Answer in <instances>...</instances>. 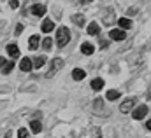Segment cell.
Wrapping results in <instances>:
<instances>
[{"label":"cell","mask_w":151,"mask_h":138,"mask_svg":"<svg viewBox=\"0 0 151 138\" xmlns=\"http://www.w3.org/2000/svg\"><path fill=\"white\" fill-rule=\"evenodd\" d=\"M81 53H83V54H93V46L88 44V42H84V44L81 46Z\"/></svg>","instance_id":"obj_13"},{"label":"cell","mask_w":151,"mask_h":138,"mask_svg":"<svg viewBox=\"0 0 151 138\" xmlns=\"http://www.w3.org/2000/svg\"><path fill=\"white\" fill-rule=\"evenodd\" d=\"M134 103H135V100L134 98H128V100H125L123 103H121V107H119V110L123 112V114H128L132 108H134Z\"/></svg>","instance_id":"obj_4"},{"label":"cell","mask_w":151,"mask_h":138,"mask_svg":"<svg viewBox=\"0 0 151 138\" xmlns=\"http://www.w3.org/2000/svg\"><path fill=\"white\" fill-rule=\"evenodd\" d=\"M53 28H55V23H53L51 19H44V23H42V32H44V33H49Z\"/></svg>","instance_id":"obj_8"},{"label":"cell","mask_w":151,"mask_h":138,"mask_svg":"<svg viewBox=\"0 0 151 138\" xmlns=\"http://www.w3.org/2000/svg\"><path fill=\"white\" fill-rule=\"evenodd\" d=\"M18 137H19V138H27V137H28V129H25V128L18 129Z\"/></svg>","instance_id":"obj_23"},{"label":"cell","mask_w":151,"mask_h":138,"mask_svg":"<svg viewBox=\"0 0 151 138\" xmlns=\"http://www.w3.org/2000/svg\"><path fill=\"white\" fill-rule=\"evenodd\" d=\"M91 87H93V91H100V89L104 87V80H102V79H95V80L91 82Z\"/></svg>","instance_id":"obj_15"},{"label":"cell","mask_w":151,"mask_h":138,"mask_svg":"<svg viewBox=\"0 0 151 138\" xmlns=\"http://www.w3.org/2000/svg\"><path fill=\"white\" fill-rule=\"evenodd\" d=\"M118 25H119L121 28H132V21H130V19H127V18L118 19Z\"/></svg>","instance_id":"obj_16"},{"label":"cell","mask_w":151,"mask_h":138,"mask_svg":"<svg viewBox=\"0 0 151 138\" xmlns=\"http://www.w3.org/2000/svg\"><path fill=\"white\" fill-rule=\"evenodd\" d=\"M19 68L23 70V72H30V70H32V61H30V58H23L21 63H19Z\"/></svg>","instance_id":"obj_7"},{"label":"cell","mask_w":151,"mask_h":138,"mask_svg":"<svg viewBox=\"0 0 151 138\" xmlns=\"http://www.w3.org/2000/svg\"><path fill=\"white\" fill-rule=\"evenodd\" d=\"M4 138H11V131H9V133H5V137Z\"/></svg>","instance_id":"obj_31"},{"label":"cell","mask_w":151,"mask_h":138,"mask_svg":"<svg viewBox=\"0 0 151 138\" xmlns=\"http://www.w3.org/2000/svg\"><path fill=\"white\" fill-rule=\"evenodd\" d=\"M44 61H46V58H44V56H39V58H35V61H34L35 68H40V67L44 65Z\"/></svg>","instance_id":"obj_22"},{"label":"cell","mask_w":151,"mask_h":138,"mask_svg":"<svg viewBox=\"0 0 151 138\" xmlns=\"http://www.w3.org/2000/svg\"><path fill=\"white\" fill-rule=\"evenodd\" d=\"M39 40H40V38H39V35H32V37H30V40H28V47H30L32 51L39 47Z\"/></svg>","instance_id":"obj_11"},{"label":"cell","mask_w":151,"mask_h":138,"mask_svg":"<svg viewBox=\"0 0 151 138\" xmlns=\"http://www.w3.org/2000/svg\"><path fill=\"white\" fill-rule=\"evenodd\" d=\"M7 53H9L12 58H18V56H19V49H18L16 44H9V46H7Z\"/></svg>","instance_id":"obj_9"},{"label":"cell","mask_w":151,"mask_h":138,"mask_svg":"<svg viewBox=\"0 0 151 138\" xmlns=\"http://www.w3.org/2000/svg\"><path fill=\"white\" fill-rule=\"evenodd\" d=\"M95 138H100V131L99 129H95Z\"/></svg>","instance_id":"obj_28"},{"label":"cell","mask_w":151,"mask_h":138,"mask_svg":"<svg viewBox=\"0 0 151 138\" xmlns=\"http://www.w3.org/2000/svg\"><path fill=\"white\" fill-rule=\"evenodd\" d=\"M2 67H4V68H2V73H9L11 70L14 68V63H12V61H5Z\"/></svg>","instance_id":"obj_19"},{"label":"cell","mask_w":151,"mask_h":138,"mask_svg":"<svg viewBox=\"0 0 151 138\" xmlns=\"http://www.w3.org/2000/svg\"><path fill=\"white\" fill-rule=\"evenodd\" d=\"M135 12H137V9H130V11H128V14H130V16H134Z\"/></svg>","instance_id":"obj_27"},{"label":"cell","mask_w":151,"mask_h":138,"mask_svg":"<svg viewBox=\"0 0 151 138\" xmlns=\"http://www.w3.org/2000/svg\"><path fill=\"white\" fill-rule=\"evenodd\" d=\"M109 37H111L113 40H125L127 35H125L123 30H111V32H109Z\"/></svg>","instance_id":"obj_6"},{"label":"cell","mask_w":151,"mask_h":138,"mask_svg":"<svg viewBox=\"0 0 151 138\" xmlns=\"http://www.w3.org/2000/svg\"><path fill=\"white\" fill-rule=\"evenodd\" d=\"M21 32H23V25H18L16 26V35H19Z\"/></svg>","instance_id":"obj_26"},{"label":"cell","mask_w":151,"mask_h":138,"mask_svg":"<svg viewBox=\"0 0 151 138\" xmlns=\"http://www.w3.org/2000/svg\"><path fill=\"white\" fill-rule=\"evenodd\" d=\"M72 23H76L77 26H83L84 25V16L83 14H74L72 16Z\"/></svg>","instance_id":"obj_14"},{"label":"cell","mask_w":151,"mask_h":138,"mask_svg":"<svg viewBox=\"0 0 151 138\" xmlns=\"http://www.w3.org/2000/svg\"><path fill=\"white\" fill-rule=\"evenodd\" d=\"M9 5H11V9H18L19 2H18V0H9Z\"/></svg>","instance_id":"obj_25"},{"label":"cell","mask_w":151,"mask_h":138,"mask_svg":"<svg viewBox=\"0 0 151 138\" xmlns=\"http://www.w3.org/2000/svg\"><path fill=\"white\" fill-rule=\"evenodd\" d=\"M88 33L90 35H99L100 33V26H99L97 23H90V25H88Z\"/></svg>","instance_id":"obj_12"},{"label":"cell","mask_w":151,"mask_h":138,"mask_svg":"<svg viewBox=\"0 0 151 138\" xmlns=\"http://www.w3.org/2000/svg\"><path fill=\"white\" fill-rule=\"evenodd\" d=\"M113 21H114V12H113V9H109V11H107V14L104 16V25L111 26V25H113Z\"/></svg>","instance_id":"obj_10"},{"label":"cell","mask_w":151,"mask_h":138,"mask_svg":"<svg viewBox=\"0 0 151 138\" xmlns=\"http://www.w3.org/2000/svg\"><path fill=\"white\" fill-rule=\"evenodd\" d=\"M4 63H5V60H4V58H0V67H2Z\"/></svg>","instance_id":"obj_30"},{"label":"cell","mask_w":151,"mask_h":138,"mask_svg":"<svg viewBox=\"0 0 151 138\" xmlns=\"http://www.w3.org/2000/svg\"><path fill=\"white\" fill-rule=\"evenodd\" d=\"M30 129H32L34 133H40V129H42V124H40L39 121H32V122H30Z\"/></svg>","instance_id":"obj_17"},{"label":"cell","mask_w":151,"mask_h":138,"mask_svg":"<svg viewBox=\"0 0 151 138\" xmlns=\"http://www.w3.org/2000/svg\"><path fill=\"white\" fill-rule=\"evenodd\" d=\"M51 44H53V42H51V38H49V37L42 38V47H44L46 51H49V49H51Z\"/></svg>","instance_id":"obj_20"},{"label":"cell","mask_w":151,"mask_h":138,"mask_svg":"<svg viewBox=\"0 0 151 138\" xmlns=\"http://www.w3.org/2000/svg\"><path fill=\"white\" fill-rule=\"evenodd\" d=\"M93 107H95V110L99 112V110H102V98H97L95 100V103H93Z\"/></svg>","instance_id":"obj_24"},{"label":"cell","mask_w":151,"mask_h":138,"mask_svg":"<svg viewBox=\"0 0 151 138\" xmlns=\"http://www.w3.org/2000/svg\"><path fill=\"white\" fill-rule=\"evenodd\" d=\"M69 40H70V32L65 26L58 28V33H56V44H58V47H65L69 44Z\"/></svg>","instance_id":"obj_1"},{"label":"cell","mask_w":151,"mask_h":138,"mask_svg":"<svg viewBox=\"0 0 151 138\" xmlns=\"http://www.w3.org/2000/svg\"><path fill=\"white\" fill-rule=\"evenodd\" d=\"M118 96H119V93L118 91H107V100H111V102H114V100H118Z\"/></svg>","instance_id":"obj_21"},{"label":"cell","mask_w":151,"mask_h":138,"mask_svg":"<svg viewBox=\"0 0 151 138\" xmlns=\"http://www.w3.org/2000/svg\"><path fill=\"white\" fill-rule=\"evenodd\" d=\"M62 67H63V60H60V58H55V60L51 61V70L46 73V77H47V79H49V77H53V75H55L58 70L62 68Z\"/></svg>","instance_id":"obj_2"},{"label":"cell","mask_w":151,"mask_h":138,"mask_svg":"<svg viewBox=\"0 0 151 138\" xmlns=\"http://www.w3.org/2000/svg\"><path fill=\"white\" fill-rule=\"evenodd\" d=\"M84 70H81V68H76L74 72H72V77H74L76 80H81V79H84Z\"/></svg>","instance_id":"obj_18"},{"label":"cell","mask_w":151,"mask_h":138,"mask_svg":"<svg viewBox=\"0 0 151 138\" xmlns=\"http://www.w3.org/2000/svg\"><path fill=\"white\" fill-rule=\"evenodd\" d=\"M146 114H148V107L146 105H139L135 110H134V119H144L146 117Z\"/></svg>","instance_id":"obj_3"},{"label":"cell","mask_w":151,"mask_h":138,"mask_svg":"<svg viewBox=\"0 0 151 138\" xmlns=\"http://www.w3.org/2000/svg\"><path fill=\"white\" fill-rule=\"evenodd\" d=\"M81 4H90V2H93V0H79Z\"/></svg>","instance_id":"obj_29"},{"label":"cell","mask_w":151,"mask_h":138,"mask_svg":"<svg viewBox=\"0 0 151 138\" xmlns=\"http://www.w3.org/2000/svg\"><path fill=\"white\" fill-rule=\"evenodd\" d=\"M30 12H32L34 16L40 18V16H44V12H46V7H44V5H40V4H35V5H32Z\"/></svg>","instance_id":"obj_5"}]
</instances>
